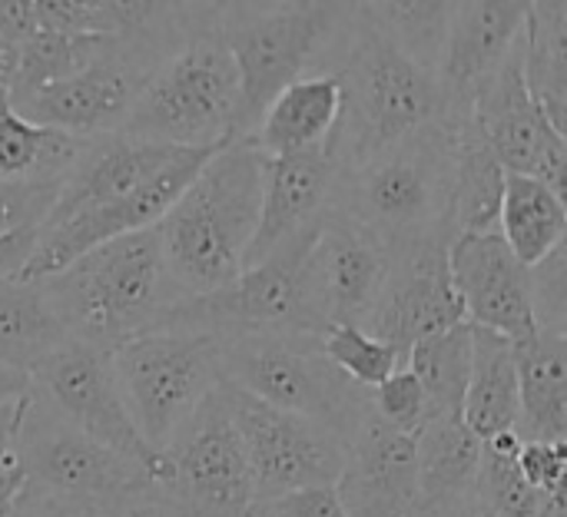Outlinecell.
<instances>
[{
	"instance_id": "6da1fadb",
	"label": "cell",
	"mask_w": 567,
	"mask_h": 517,
	"mask_svg": "<svg viewBox=\"0 0 567 517\" xmlns=\"http://www.w3.org/2000/svg\"><path fill=\"white\" fill-rule=\"evenodd\" d=\"M262 153L249 139L219 146L156 223L159 256L176 302L213 296L246 269L259 223Z\"/></svg>"
},
{
	"instance_id": "7a4b0ae2",
	"label": "cell",
	"mask_w": 567,
	"mask_h": 517,
	"mask_svg": "<svg viewBox=\"0 0 567 517\" xmlns=\"http://www.w3.org/2000/svg\"><path fill=\"white\" fill-rule=\"evenodd\" d=\"M329 76L339 83V120L326 139L336 169L352 166L415 130L449 123L439 76L399 53L362 13V3L346 7Z\"/></svg>"
},
{
	"instance_id": "3957f363",
	"label": "cell",
	"mask_w": 567,
	"mask_h": 517,
	"mask_svg": "<svg viewBox=\"0 0 567 517\" xmlns=\"http://www.w3.org/2000/svg\"><path fill=\"white\" fill-rule=\"evenodd\" d=\"M455 183V126L432 123L412 136L342 166L332 186V213L369 232L385 252L449 236Z\"/></svg>"
},
{
	"instance_id": "277c9868",
	"label": "cell",
	"mask_w": 567,
	"mask_h": 517,
	"mask_svg": "<svg viewBox=\"0 0 567 517\" xmlns=\"http://www.w3.org/2000/svg\"><path fill=\"white\" fill-rule=\"evenodd\" d=\"M239 73L219 33V3H193L179 46L140 90L123 136L173 149H216L236 139Z\"/></svg>"
},
{
	"instance_id": "5b68a950",
	"label": "cell",
	"mask_w": 567,
	"mask_h": 517,
	"mask_svg": "<svg viewBox=\"0 0 567 517\" xmlns=\"http://www.w3.org/2000/svg\"><path fill=\"white\" fill-rule=\"evenodd\" d=\"M37 282H43L70 342L100 352H113L126 339L150 332L163 309L176 302L156 226L110 239Z\"/></svg>"
},
{
	"instance_id": "8992f818",
	"label": "cell",
	"mask_w": 567,
	"mask_h": 517,
	"mask_svg": "<svg viewBox=\"0 0 567 517\" xmlns=\"http://www.w3.org/2000/svg\"><path fill=\"white\" fill-rule=\"evenodd\" d=\"M349 3H219V33L239 73L236 139L302 76L329 73Z\"/></svg>"
},
{
	"instance_id": "52a82bcc",
	"label": "cell",
	"mask_w": 567,
	"mask_h": 517,
	"mask_svg": "<svg viewBox=\"0 0 567 517\" xmlns=\"http://www.w3.org/2000/svg\"><path fill=\"white\" fill-rule=\"evenodd\" d=\"M17 468L27 492L86 517H110L150 488H159L136 462L83 435L33 389L27 392L17 432Z\"/></svg>"
},
{
	"instance_id": "ba28073f",
	"label": "cell",
	"mask_w": 567,
	"mask_h": 517,
	"mask_svg": "<svg viewBox=\"0 0 567 517\" xmlns=\"http://www.w3.org/2000/svg\"><path fill=\"white\" fill-rule=\"evenodd\" d=\"M219 375L249 399L309 418L339 438L369 412V392L352 385L302 332H249L219 339Z\"/></svg>"
},
{
	"instance_id": "9c48e42d",
	"label": "cell",
	"mask_w": 567,
	"mask_h": 517,
	"mask_svg": "<svg viewBox=\"0 0 567 517\" xmlns=\"http://www.w3.org/2000/svg\"><path fill=\"white\" fill-rule=\"evenodd\" d=\"M120 399L156 452L219 385V339L206 332H143L110 352Z\"/></svg>"
},
{
	"instance_id": "30bf717a",
	"label": "cell",
	"mask_w": 567,
	"mask_h": 517,
	"mask_svg": "<svg viewBox=\"0 0 567 517\" xmlns=\"http://www.w3.org/2000/svg\"><path fill=\"white\" fill-rule=\"evenodd\" d=\"M219 395L243 438L256 508L309 488H336L346 462V445L336 432L269 409L219 379Z\"/></svg>"
},
{
	"instance_id": "8fae6325",
	"label": "cell",
	"mask_w": 567,
	"mask_h": 517,
	"mask_svg": "<svg viewBox=\"0 0 567 517\" xmlns=\"http://www.w3.org/2000/svg\"><path fill=\"white\" fill-rule=\"evenodd\" d=\"M389 279V252L339 213H326L299 266V332L322 339L339 325H365Z\"/></svg>"
},
{
	"instance_id": "7c38bea8",
	"label": "cell",
	"mask_w": 567,
	"mask_h": 517,
	"mask_svg": "<svg viewBox=\"0 0 567 517\" xmlns=\"http://www.w3.org/2000/svg\"><path fill=\"white\" fill-rule=\"evenodd\" d=\"M30 389L40 399H47L83 435L136 462L159 488H169V462L163 452L150 448L143 435L136 432L120 399V389L110 369V352L66 345L30 372Z\"/></svg>"
},
{
	"instance_id": "4fadbf2b",
	"label": "cell",
	"mask_w": 567,
	"mask_h": 517,
	"mask_svg": "<svg viewBox=\"0 0 567 517\" xmlns=\"http://www.w3.org/2000/svg\"><path fill=\"white\" fill-rule=\"evenodd\" d=\"M163 455L169 462L166 492L189 517H249L256 508L249 458L219 385L173 432Z\"/></svg>"
},
{
	"instance_id": "5bb4252c",
	"label": "cell",
	"mask_w": 567,
	"mask_h": 517,
	"mask_svg": "<svg viewBox=\"0 0 567 517\" xmlns=\"http://www.w3.org/2000/svg\"><path fill=\"white\" fill-rule=\"evenodd\" d=\"M449 236H432L389 252V279L362 332L389 345L399 369H405L412 345L465 322L449 276Z\"/></svg>"
},
{
	"instance_id": "9a60e30c",
	"label": "cell",
	"mask_w": 567,
	"mask_h": 517,
	"mask_svg": "<svg viewBox=\"0 0 567 517\" xmlns=\"http://www.w3.org/2000/svg\"><path fill=\"white\" fill-rule=\"evenodd\" d=\"M472 123L512 176H528L565 196L567 139L532 100L522 76V40L502 70L475 93Z\"/></svg>"
},
{
	"instance_id": "2e32d148",
	"label": "cell",
	"mask_w": 567,
	"mask_h": 517,
	"mask_svg": "<svg viewBox=\"0 0 567 517\" xmlns=\"http://www.w3.org/2000/svg\"><path fill=\"white\" fill-rule=\"evenodd\" d=\"M219 149V146H216ZM216 149H183L169 166H163L150 183H143L133 196L70 216L63 223H47L37 229V246L30 252V262L23 266L20 279H47L56 276L60 269H66L73 259H80L83 252L130 236V232H143L153 229L166 209L179 199V193L196 179V173L203 169V163L216 153Z\"/></svg>"
},
{
	"instance_id": "e0dca14e",
	"label": "cell",
	"mask_w": 567,
	"mask_h": 517,
	"mask_svg": "<svg viewBox=\"0 0 567 517\" xmlns=\"http://www.w3.org/2000/svg\"><path fill=\"white\" fill-rule=\"evenodd\" d=\"M449 276L472 329L522 345L538 335L528 269L518 266L502 236H458L449 246Z\"/></svg>"
},
{
	"instance_id": "ac0fdd59",
	"label": "cell",
	"mask_w": 567,
	"mask_h": 517,
	"mask_svg": "<svg viewBox=\"0 0 567 517\" xmlns=\"http://www.w3.org/2000/svg\"><path fill=\"white\" fill-rule=\"evenodd\" d=\"M528 0H458L449 13L445 46L435 76L445 93L449 123L458 126L475 93L502 70L525 30Z\"/></svg>"
},
{
	"instance_id": "d6986e66",
	"label": "cell",
	"mask_w": 567,
	"mask_h": 517,
	"mask_svg": "<svg viewBox=\"0 0 567 517\" xmlns=\"http://www.w3.org/2000/svg\"><path fill=\"white\" fill-rule=\"evenodd\" d=\"M346 462L336 482V498L349 517H412L419 502L415 435L389 428L369 412L342 438Z\"/></svg>"
},
{
	"instance_id": "ffe728a7",
	"label": "cell",
	"mask_w": 567,
	"mask_h": 517,
	"mask_svg": "<svg viewBox=\"0 0 567 517\" xmlns=\"http://www.w3.org/2000/svg\"><path fill=\"white\" fill-rule=\"evenodd\" d=\"M336 173L339 169L326 143L292 156H262L259 223L246 252V269L322 226L326 213L332 209Z\"/></svg>"
},
{
	"instance_id": "44dd1931",
	"label": "cell",
	"mask_w": 567,
	"mask_h": 517,
	"mask_svg": "<svg viewBox=\"0 0 567 517\" xmlns=\"http://www.w3.org/2000/svg\"><path fill=\"white\" fill-rule=\"evenodd\" d=\"M183 149L173 146H156V143H140L123 133L110 136H93L83 139V149L76 163L70 166L66 179L60 183L56 203L50 209L47 223H63L70 216L120 203L133 196L143 183H150L163 166H169Z\"/></svg>"
},
{
	"instance_id": "7402d4cb",
	"label": "cell",
	"mask_w": 567,
	"mask_h": 517,
	"mask_svg": "<svg viewBox=\"0 0 567 517\" xmlns=\"http://www.w3.org/2000/svg\"><path fill=\"white\" fill-rule=\"evenodd\" d=\"M518 369V438L567 442V332L538 329L515 345Z\"/></svg>"
},
{
	"instance_id": "603a6c76",
	"label": "cell",
	"mask_w": 567,
	"mask_h": 517,
	"mask_svg": "<svg viewBox=\"0 0 567 517\" xmlns=\"http://www.w3.org/2000/svg\"><path fill=\"white\" fill-rule=\"evenodd\" d=\"M336 120H339L336 76H329V73L302 76L269 103V110L262 113L249 143L262 156H292V153L322 146L329 139Z\"/></svg>"
},
{
	"instance_id": "cb8c5ba5",
	"label": "cell",
	"mask_w": 567,
	"mask_h": 517,
	"mask_svg": "<svg viewBox=\"0 0 567 517\" xmlns=\"http://www.w3.org/2000/svg\"><path fill=\"white\" fill-rule=\"evenodd\" d=\"M482 468V442L462 422V415H429L415 432V508L445 505L475 495Z\"/></svg>"
},
{
	"instance_id": "d4e9b609",
	"label": "cell",
	"mask_w": 567,
	"mask_h": 517,
	"mask_svg": "<svg viewBox=\"0 0 567 517\" xmlns=\"http://www.w3.org/2000/svg\"><path fill=\"white\" fill-rule=\"evenodd\" d=\"M505 169L485 146L472 113L455 126V183L449 203V232L458 236H498Z\"/></svg>"
},
{
	"instance_id": "484cf974",
	"label": "cell",
	"mask_w": 567,
	"mask_h": 517,
	"mask_svg": "<svg viewBox=\"0 0 567 517\" xmlns=\"http://www.w3.org/2000/svg\"><path fill=\"white\" fill-rule=\"evenodd\" d=\"M462 422L478 442L518 432V369L515 345L508 339L472 329V372Z\"/></svg>"
},
{
	"instance_id": "4316f807",
	"label": "cell",
	"mask_w": 567,
	"mask_h": 517,
	"mask_svg": "<svg viewBox=\"0 0 567 517\" xmlns=\"http://www.w3.org/2000/svg\"><path fill=\"white\" fill-rule=\"evenodd\" d=\"M522 76L558 133L567 130V0H528Z\"/></svg>"
},
{
	"instance_id": "83f0119b",
	"label": "cell",
	"mask_w": 567,
	"mask_h": 517,
	"mask_svg": "<svg viewBox=\"0 0 567 517\" xmlns=\"http://www.w3.org/2000/svg\"><path fill=\"white\" fill-rule=\"evenodd\" d=\"M73 345L63 332L43 282L0 279V369L33 372L43 359Z\"/></svg>"
},
{
	"instance_id": "f1b7e54d",
	"label": "cell",
	"mask_w": 567,
	"mask_h": 517,
	"mask_svg": "<svg viewBox=\"0 0 567 517\" xmlns=\"http://www.w3.org/2000/svg\"><path fill=\"white\" fill-rule=\"evenodd\" d=\"M567 209L565 196L528 176H505L498 236L512 249L522 269L542 266L548 256L565 249Z\"/></svg>"
},
{
	"instance_id": "f546056e",
	"label": "cell",
	"mask_w": 567,
	"mask_h": 517,
	"mask_svg": "<svg viewBox=\"0 0 567 517\" xmlns=\"http://www.w3.org/2000/svg\"><path fill=\"white\" fill-rule=\"evenodd\" d=\"M83 139L23 120L7 90H0V179L3 183H63Z\"/></svg>"
},
{
	"instance_id": "4dcf8cb0",
	"label": "cell",
	"mask_w": 567,
	"mask_h": 517,
	"mask_svg": "<svg viewBox=\"0 0 567 517\" xmlns=\"http://www.w3.org/2000/svg\"><path fill=\"white\" fill-rule=\"evenodd\" d=\"M113 37H83V33H56V30H33L17 43V63L7 86L10 106H20L37 90L60 83L83 66H90Z\"/></svg>"
},
{
	"instance_id": "1f68e13d",
	"label": "cell",
	"mask_w": 567,
	"mask_h": 517,
	"mask_svg": "<svg viewBox=\"0 0 567 517\" xmlns=\"http://www.w3.org/2000/svg\"><path fill=\"white\" fill-rule=\"evenodd\" d=\"M405 369L425 392L429 415H462L472 372V325L458 322L412 345Z\"/></svg>"
},
{
	"instance_id": "d6a6232c",
	"label": "cell",
	"mask_w": 567,
	"mask_h": 517,
	"mask_svg": "<svg viewBox=\"0 0 567 517\" xmlns=\"http://www.w3.org/2000/svg\"><path fill=\"white\" fill-rule=\"evenodd\" d=\"M362 13L399 53L435 73L452 13L449 0H382L362 3Z\"/></svg>"
},
{
	"instance_id": "836d02e7",
	"label": "cell",
	"mask_w": 567,
	"mask_h": 517,
	"mask_svg": "<svg viewBox=\"0 0 567 517\" xmlns=\"http://www.w3.org/2000/svg\"><path fill=\"white\" fill-rule=\"evenodd\" d=\"M322 355L359 389H379L392 372H399V355L375 342L359 325H339L322 335Z\"/></svg>"
},
{
	"instance_id": "e575fe53",
	"label": "cell",
	"mask_w": 567,
	"mask_h": 517,
	"mask_svg": "<svg viewBox=\"0 0 567 517\" xmlns=\"http://www.w3.org/2000/svg\"><path fill=\"white\" fill-rule=\"evenodd\" d=\"M475 495L495 517H542L551 505L522 478L515 458L495 455L485 445H482V468H478Z\"/></svg>"
},
{
	"instance_id": "d590c367",
	"label": "cell",
	"mask_w": 567,
	"mask_h": 517,
	"mask_svg": "<svg viewBox=\"0 0 567 517\" xmlns=\"http://www.w3.org/2000/svg\"><path fill=\"white\" fill-rule=\"evenodd\" d=\"M369 405L389 428H395L402 435H415L422 428V422L429 418L425 392H422V385L415 382V375L409 369L392 372L379 389H372Z\"/></svg>"
},
{
	"instance_id": "8d00e7d4",
	"label": "cell",
	"mask_w": 567,
	"mask_h": 517,
	"mask_svg": "<svg viewBox=\"0 0 567 517\" xmlns=\"http://www.w3.org/2000/svg\"><path fill=\"white\" fill-rule=\"evenodd\" d=\"M56 183H3L0 179V236L40 229L56 203Z\"/></svg>"
},
{
	"instance_id": "74e56055",
	"label": "cell",
	"mask_w": 567,
	"mask_h": 517,
	"mask_svg": "<svg viewBox=\"0 0 567 517\" xmlns=\"http://www.w3.org/2000/svg\"><path fill=\"white\" fill-rule=\"evenodd\" d=\"M528 286H532V306H535V322L538 329L567 332V266L565 249L548 256L542 266L528 269Z\"/></svg>"
},
{
	"instance_id": "f35d334b",
	"label": "cell",
	"mask_w": 567,
	"mask_h": 517,
	"mask_svg": "<svg viewBox=\"0 0 567 517\" xmlns=\"http://www.w3.org/2000/svg\"><path fill=\"white\" fill-rule=\"evenodd\" d=\"M515 465L522 478L548 502H565L567 475V442H522Z\"/></svg>"
},
{
	"instance_id": "ab89813d",
	"label": "cell",
	"mask_w": 567,
	"mask_h": 517,
	"mask_svg": "<svg viewBox=\"0 0 567 517\" xmlns=\"http://www.w3.org/2000/svg\"><path fill=\"white\" fill-rule=\"evenodd\" d=\"M269 517H349L342 502L336 498V488H309L286 495L272 505H266Z\"/></svg>"
},
{
	"instance_id": "60d3db41",
	"label": "cell",
	"mask_w": 567,
	"mask_h": 517,
	"mask_svg": "<svg viewBox=\"0 0 567 517\" xmlns=\"http://www.w3.org/2000/svg\"><path fill=\"white\" fill-rule=\"evenodd\" d=\"M23 402H27V395L0 405V488H7L13 478H20V468H17V432H20V418H23Z\"/></svg>"
},
{
	"instance_id": "b9f144b4",
	"label": "cell",
	"mask_w": 567,
	"mask_h": 517,
	"mask_svg": "<svg viewBox=\"0 0 567 517\" xmlns=\"http://www.w3.org/2000/svg\"><path fill=\"white\" fill-rule=\"evenodd\" d=\"M110 517H189L186 508L166 492V488H150L146 495L133 498L130 505H123L120 511Z\"/></svg>"
},
{
	"instance_id": "7bdbcfd3",
	"label": "cell",
	"mask_w": 567,
	"mask_h": 517,
	"mask_svg": "<svg viewBox=\"0 0 567 517\" xmlns=\"http://www.w3.org/2000/svg\"><path fill=\"white\" fill-rule=\"evenodd\" d=\"M412 517H495V515L478 502V495H465V498H455V502H445V505L415 508Z\"/></svg>"
},
{
	"instance_id": "ee69618b",
	"label": "cell",
	"mask_w": 567,
	"mask_h": 517,
	"mask_svg": "<svg viewBox=\"0 0 567 517\" xmlns=\"http://www.w3.org/2000/svg\"><path fill=\"white\" fill-rule=\"evenodd\" d=\"M30 392V375L17 369H0V405Z\"/></svg>"
},
{
	"instance_id": "f6af8a7d",
	"label": "cell",
	"mask_w": 567,
	"mask_h": 517,
	"mask_svg": "<svg viewBox=\"0 0 567 517\" xmlns=\"http://www.w3.org/2000/svg\"><path fill=\"white\" fill-rule=\"evenodd\" d=\"M13 517H50V505L20 485V492H17V502H13Z\"/></svg>"
},
{
	"instance_id": "bcb514c9",
	"label": "cell",
	"mask_w": 567,
	"mask_h": 517,
	"mask_svg": "<svg viewBox=\"0 0 567 517\" xmlns=\"http://www.w3.org/2000/svg\"><path fill=\"white\" fill-rule=\"evenodd\" d=\"M13 63H17V46L10 40L0 37V90L10 86V76H13Z\"/></svg>"
},
{
	"instance_id": "7dc6e473",
	"label": "cell",
	"mask_w": 567,
	"mask_h": 517,
	"mask_svg": "<svg viewBox=\"0 0 567 517\" xmlns=\"http://www.w3.org/2000/svg\"><path fill=\"white\" fill-rule=\"evenodd\" d=\"M20 485H23V475H20V478H13L7 488H0V517H13V502H17Z\"/></svg>"
},
{
	"instance_id": "c3c4849f",
	"label": "cell",
	"mask_w": 567,
	"mask_h": 517,
	"mask_svg": "<svg viewBox=\"0 0 567 517\" xmlns=\"http://www.w3.org/2000/svg\"><path fill=\"white\" fill-rule=\"evenodd\" d=\"M542 517H567L565 502H551V505H548V511H545Z\"/></svg>"
},
{
	"instance_id": "681fc988",
	"label": "cell",
	"mask_w": 567,
	"mask_h": 517,
	"mask_svg": "<svg viewBox=\"0 0 567 517\" xmlns=\"http://www.w3.org/2000/svg\"><path fill=\"white\" fill-rule=\"evenodd\" d=\"M47 505H50V502H47ZM50 517H86V515H76V511H63V508L50 505Z\"/></svg>"
},
{
	"instance_id": "f907efd6",
	"label": "cell",
	"mask_w": 567,
	"mask_h": 517,
	"mask_svg": "<svg viewBox=\"0 0 567 517\" xmlns=\"http://www.w3.org/2000/svg\"><path fill=\"white\" fill-rule=\"evenodd\" d=\"M249 517H269V515H266V508H252V511H249Z\"/></svg>"
}]
</instances>
